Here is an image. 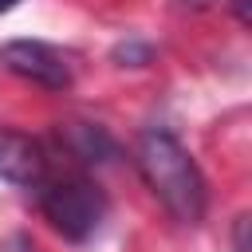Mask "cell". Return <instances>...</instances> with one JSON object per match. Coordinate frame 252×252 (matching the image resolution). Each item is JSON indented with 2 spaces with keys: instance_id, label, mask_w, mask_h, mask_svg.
<instances>
[{
  "instance_id": "2",
  "label": "cell",
  "mask_w": 252,
  "mask_h": 252,
  "mask_svg": "<svg viewBox=\"0 0 252 252\" xmlns=\"http://www.w3.org/2000/svg\"><path fill=\"white\" fill-rule=\"evenodd\" d=\"M35 197H39V213L51 220V228L75 244L94 236L106 217L102 189L83 173H47L35 185Z\"/></svg>"
},
{
  "instance_id": "4",
  "label": "cell",
  "mask_w": 252,
  "mask_h": 252,
  "mask_svg": "<svg viewBox=\"0 0 252 252\" xmlns=\"http://www.w3.org/2000/svg\"><path fill=\"white\" fill-rule=\"evenodd\" d=\"M47 173H51L47 146L24 130L0 126V181L20 185V189H35Z\"/></svg>"
},
{
  "instance_id": "3",
  "label": "cell",
  "mask_w": 252,
  "mask_h": 252,
  "mask_svg": "<svg viewBox=\"0 0 252 252\" xmlns=\"http://www.w3.org/2000/svg\"><path fill=\"white\" fill-rule=\"evenodd\" d=\"M0 67L43 87V91H67L75 83V63L67 51L43 39H12L0 47Z\"/></svg>"
},
{
  "instance_id": "1",
  "label": "cell",
  "mask_w": 252,
  "mask_h": 252,
  "mask_svg": "<svg viewBox=\"0 0 252 252\" xmlns=\"http://www.w3.org/2000/svg\"><path fill=\"white\" fill-rule=\"evenodd\" d=\"M134 161H138L146 189L161 201V209L173 220L197 224L205 217V209H209L205 173L169 130H142V138L134 146Z\"/></svg>"
},
{
  "instance_id": "5",
  "label": "cell",
  "mask_w": 252,
  "mask_h": 252,
  "mask_svg": "<svg viewBox=\"0 0 252 252\" xmlns=\"http://www.w3.org/2000/svg\"><path fill=\"white\" fill-rule=\"evenodd\" d=\"M63 138H67V150L79 161H106V154H114V142L106 138V130L91 126V122H67Z\"/></svg>"
},
{
  "instance_id": "6",
  "label": "cell",
  "mask_w": 252,
  "mask_h": 252,
  "mask_svg": "<svg viewBox=\"0 0 252 252\" xmlns=\"http://www.w3.org/2000/svg\"><path fill=\"white\" fill-rule=\"evenodd\" d=\"M16 4H20V0H0V12H12Z\"/></svg>"
}]
</instances>
